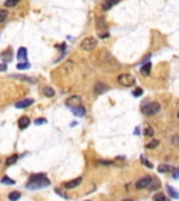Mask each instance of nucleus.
<instances>
[{
	"label": "nucleus",
	"mask_w": 179,
	"mask_h": 201,
	"mask_svg": "<svg viewBox=\"0 0 179 201\" xmlns=\"http://www.w3.org/2000/svg\"><path fill=\"white\" fill-rule=\"evenodd\" d=\"M50 185V181L46 178H41V179H31L28 183H27V188L30 190H38V188L46 187Z\"/></svg>",
	"instance_id": "f257e3e1"
},
{
	"label": "nucleus",
	"mask_w": 179,
	"mask_h": 201,
	"mask_svg": "<svg viewBox=\"0 0 179 201\" xmlns=\"http://www.w3.org/2000/svg\"><path fill=\"white\" fill-rule=\"evenodd\" d=\"M141 110L147 116H154L161 110V105L158 102H147L141 106Z\"/></svg>",
	"instance_id": "f03ea898"
},
{
	"label": "nucleus",
	"mask_w": 179,
	"mask_h": 201,
	"mask_svg": "<svg viewBox=\"0 0 179 201\" xmlns=\"http://www.w3.org/2000/svg\"><path fill=\"white\" fill-rule=\"evenodd\" d=\"M118 83H119V85L129 88V87L134 85L136 80H134V77L133 76H130V74H120V76L118 77Z\"/></svg>",
	"instance_id": "7ed1b4c3"
},
{
	"label": "nucleus",
	"mask_w": 179,
	"mask_h": 201,
	"mask_svg": "<svg viewBox=\"0 0 179 201\" xmlns=\"http://www.w3.org/2000/svg\"><path fill=\"white\" fill-rule=\"evenodd\" d=\"M97 45H98V42H97V39H95V38H93V36H88V38L83 39V41H81V43H80L81 49H83V50H87V52H90V50L95 49Z\"/></svg>",
	"instance_id": "20e7f679"
},
{
	"label": "nucleus",
	"mask_w": 179,
	"mask_h": 201,
	"mask_svg": "<svg viewBox=\"0 0 179 201\" xmlns=\"http://www.w3.org/2000/svg\"><path fill=\"white\" fill-rule=\"evenodd\" d=\"M151 181H153V178H151V176H144V178L139 179V180L136 181V188L137 190H143V188L148 187V186L151 185Z\"/></svg>",
	"instance_id": "39448f33"
},
{
	"label": "nucleus",
	"mask_w": 179,
	"mask_h": 201,
	"mask_svg": "<svg viewBox=\"0 0 179 201\" xmlns=\"http://www.w3.org/2000/svg\"><path fill=\"white\" fill-rule=\"evenodd\" d=\"M80 105H81V98L79 95L70 96L66 101V106H69V108H76V106H80Z\"/></svg>",
	"instance_id": "423d86ee"
},
{
	"label": "nucleus",
	"mask_w": 179,
	"mask_h": 201,
	"mask_svg": "<svg viewBox=\"0 0 179 201\" xmlns=\"http://www.w3.org/2000/svg\"><path fill=\"white\" fill-rule=\"evenodd\" d=\"M32 99H24V101H18V102L16 103V108L18 109H24V108H28V106L32 105Z\"/></svg>",
	"instance_id": "0eeeda50"
},
{
	"label": "nucleus",
	"mask_w": 179,
	"mask_h": 201,
	"mask_svg": "<svg viewBox=\"0 0 179 201\" xmlns=\"http://www.w3.org/2000/svg\"><path fill=\"white\" fill-rule=\"evenodd\" d=\"M118 3H119V0H106V2H104V4H102V10L108 11L109 9H112V7Z\"/></svg>",
	"instance_id": "6e6552de"
},
{
	"label": "nucleus",
	"mask_w": 179,
	"mask_h": 201,
	"mask_svg": "<svg viewBox=\"0 0 179 201\" xmlns=\"http://www.w3.org/2000/svg\"><path fill=\"white\" fill-rule=\"evenodd\" d=\"M94 89H95V94H104V92H106L108 91V87L105 85V84H101V83H97L95 84V87H94Z\"/></svg>",
	"instance_id": "1a4fd4ad"
},
{
	"label": "nucleus",
	"mask_w": 179,
	"mask_h": 201,
	"mask_svg": "<svg viewBox=\"0 0 179 201\" xmlns=\"http://www.w3.org/2000/svg\"><path fill=\"white\" fill-rule=\"evenodd\" d=\"M81 180H83L81 178H77V179H74V180H71V181H67L64 186H66V188H74L81 183Z\"/></svg>",
	"instance_id": "9d476101"
},
{
	"label": "nucleus",
	"mask_w": 179,
	"mask_h": 201,
	"mask_svg": "<svg viewBox=\"0 0 179 201\" xmlns=\"http://www.w3.org/2000/svg\"><path fill=\"white\" fill-rule=\"evenodd\" d=\"M18 126H20V129H27V127L30 126V119L27 117V116H23V117L18 120Z\"/></svg>",
	"instance_id": "9b49d317"
},
{
	"label": "nucleus",
	"mask_w": 179,
	"mask_h": 201,
	"mask_svg": "<svg viewBox=\"0 0 179 201\" xmlns=\"http://www.w3.org/2000/svg\"><path fill=\"white\" fill-rule=\"evenodd\" d=\"M71 110H73L74 115H76V116H80V117L86 115V109H84L83 106H76V108H71Z\"/></svg>",
	"instance_id": "f8f14e48"
},
{
	"label": "nucleus",
	"mask_w": 179,
	"mask_h": 201,
	"mask_svg": "<svg viewBox=\"0 0 179 201\" xmlns=\"http://www.w3.org/2000/svg\"><path fill=\"white\" fill-rule=\"evenodd\" d=\"M11 55H13L11 49H7V50H4V52L2 53V59H3L4 62H11Z\"/></svg>",
	"instance_id": "ddd939ff"
},
{
	"label": "nucleus",
	"mask_w": 179,
	"mask_h": 201,
	"mask_svg": "<svg viewBox=\"0 0 179 201\" xmlns=\"http://www.w3.org/2000/svg\"><path fill=\"white\" fill-rule=\"evenodd\" d=\"M17 57H18L20 60H24V62H25V60H27V49H25V48H20V49H18Z\"/></svg>",
	"instance_id": "4468645a"
},
{
	"label": "nucleus",
	"mask_w": 179,
	"mask_h": 201,
	"mask_svg": "<svg viewBox=\"0 0 179 201\" xmlns=\"http://www.w3.org/2000/svg\"><path fill=\"white\" fill-rule=\"evenodd\" d=\"M172 166L171 165H165V163H161V165L158 166V172H161V173H166V172H171L172 170Z\"/></svg>",
	"instance_id": "2eb2a0df"
},
{
	"label": "nucleus",
	"mask_w": 179,
	"mask_h": 201,
	"mask_svg": "<svg viewBox=\"0 0 179 201\" xmlns=\"http://www.w3.org/2000/svg\"><path fill=\"white\" fill-rule=\"evenodd\" d=\"M166 190H168L169 196H171L172 198H179V193L172 187V186H166Z\"/></svg>",
	"instance_id": "dca6fc26"
},
{
	"label": "nucleus",
	"mask_w": 179,
	"mask_h": 201,
	"mask_svg": "<svg viewBox=\"0 0 179 201\" xmlns=\"http://www.w3.org/2000/svg\"><path fill=\"white\" fill-rule=\"evenodd\" d=\"M13 77V78H18V80H24V81H28V83H37V80L35 78H30V77H25V76H16V74H14V76H11Z\"/></svg>",
	"instance_id": "f3484780"
},
{
	"label": "nucleus",
	"mask_w": 179,
	"mask_h": 201,
	"mask_svg": "<svg viewBox=\"0 0 179 201\" xmlns=\"http://www.w3.org/2000/svg\"><path fill=\"white\" fill-rule=\"evenodd\" d=\"M17 159H18V155H11V156H9V158H7L6 165L7 166H11L13 163H16V162H17Z\"/></svg>",
	"instance_id": "a211bd4d"
},
{
	"label": "nucleus",
	"mask_w": 179,
	"mask_h": 201,
	"mask_svg": "<svg viewBox=\"0 0 179 201\" xmlns=\"http://www.w3.org/2000/svg\"><path fill=\"white\" fill-rule=\"evenodd\" d=\"M43 95L45 96H48V98H52L53 95H55V91H53L52 88H50V87H46V88H43Z\"/></svg>",
	"instance_id": "6ab92c4d"
},
{
	"label": "nucleus",
	"mask_w": 179,
	"mask_h": 201,
	"mask_svg": "<svg viewBox=\"0 0 179 201\" xmlns=\"http://www.w3.org/2000/svg\"><path fill=\"white\" fill-rule=\"evenodd\" d=\"M150 71H151V63H146V64L141 67V73L144 76H147V74H150Z\"/></svg>",
	"instance_id": "aec40b11"
},
{
	"label": "nucleus",
	"mask_w": 179,
	"mask_h": 201,
	"mask_svg": "<svg viewBox=\"0 0 179 201\" xmlns=\"http://www.w3.org/2000/svg\"><path fill=\"white\" fill-rule=\"evenodd\" d=\"M158 187H159V181L157 180L155 178H153V181H151V185L148 186V188H150L151 191H154V190H157Z\"/></svg>",
	"instance_id": "412c9836"
},
{
	"label": "nucleus",
	"mask_w": 179,
	"mask_h": 201,
	"mask_svg": "<svg viewBox=\"0 0 179 201\" xmlns=\"http://www.w3.org/2000/svg\"><path fill=\"white\" fill-rule=\"evenodd\" d=\"M144 135H147V137H153V135H154V129H153V127L147 126L146 129H144Z\"/></svg>",
	"instance_id": "4be33fe9"
},
{
	"label": "nucleus",
	"mask_w": 179,
	"mask_h": 201,
	"mask_svg": "<svg viewBox=\"0 0 179 201\" xmlns=\"http://www.w3.org/2000/svg\"><path fill=\"white\" fill-rule=\"evenodd\" d=\"M20 197H21V194L18 193V191H14V193H10V194H9V200H11V201L18 200Z\"/></svg>",
	"instance_id": "5701e85b"
},
{
	"label": "nucleus",
	"mask_w": 179,
	"mask_h": 201,
	"mask_svg": "<svg viewBox=\"0 0 179 201\" xmlns=\"http://www.w3.org/2000/svg\"><path fill=\"white\" fill-rule=\"evenodd\" d=\"M158 144H159V141H158V140H153V141H151V142H148V144H147L146 147H147V148H148V149H153V148H157V145H158Z\"/></svg>",
	"instance_id": "b1692460"
},
{
	"label": "nucleus",
	"mask_w": 179,
	"mask_h": 201,
	"mask_svg": "<svg viewBox=\"0 0 179 201\" xmlns=\"http://www.w3.org/2000/svg\"><path fill=\"white\" fill-rule=\"evenodd\" d=\"M20 3V0H6V7H14L16 4Z\"/></svg>",
	"instance_id": "393cba45"
},
{
	"label": "nucleus",
	"mask_w": 179,
	"mask_h": 201,
	"mask_svg": "<svg viewBox=\"0 0 179 201\" xmlns=\"http://www.w3.org/2000/svg\"><path fill=\"white\" fill-rule=\"evenodd\" d=\"M7 16H9V11L7 10H0V23H4Z\"/></svg>",
	"instance_id": "a878e982"
},
{
	"label": "nucleus",
	"mask_w": 179,
	"mask_h": 201,
	"mask_svg": "<svg viewBox=\"0 0 179 201\" xmlns=\"http://www.w3.org/2000/svg\"><path fill=\"white\" fill-rule=\"evenodd\" d=\"M154 200L155 201H164L165 200V194H164V193H157V194H154Z\"/></svg>",
	"instance_id": "bb28decb"
},
{
	"label": "nucleus",
	"mask_w": 179,
	"mask_h": 201,
	"mask_svg": "<svg viewBox=\"0 0 179 201\" xmlns=\"http://www.w3.org/2000/svg\"><path fill=\"white\" fill-rule=\"evenodd\" d=\"M18 69L20 70H27V69H30V63H27V62H24V63H20V64H18Z\"/></svg>",
	"instance_id": "cd10ccee"
},
{
	"label": "nucleus",
	"mask_w": 179,
	"mask_h": 201,
	"mask_svg": "<svg viewBox=\"0 0 179 201\" xmlns=\"http://www.w3.org/2000/svg\"><path fill=\"white\" fill-rule=\"evenodd\" d=\"M2 183H4V185H14V180H11L10 178H3L2 179Z\"/></svg>",
	"instance_id": "c85d7f7f"
},
{
	"label": "nucleus",
	"mask_w": 179,
	"mask_h": 201,
	"mask_svg": "<svg viewBox=\"0 0 179 201\" xmlns=\"http://www.w3.org/2000/svg\"><path fill=\"white\" fill-rule=\"evenodd\" d=\"M98 30H101V28H106V24H105V21L102 20V18H98Z\"/></svg>",
	"instance_id": "c756f323"
},
{
	"label": "nucleus",
	"mask_w": 179,
	"mask_h": 201,
	"mask_svg": "<svg viewBox=\"0 0 179 201\" xmlns=\"http://www.w3.org/2000/svg\"><path fill=\"white\" fill-rule=\"evenodd\" d=\"M141 162H143V163H144V165H146V166H148V168H153V163L147 161V159L144 158V156H141Z\"/></svg>",
	"instance_id": "7c9ffc66"
},
{
	"label": "nucleus",
	"mask_w": 179,
	"mask_h": 201,
	"mask_svg": "<svg viewBox=\"0 0 179 201\" xmlns=\"http://www.w3.org/2000/svg\"><path fill=\"white\" fill-rule=\"evenodd\" d=\"M133 95H134V96H140V95H143V89H141V88H137L136 91H133Z\"/></svg>",
	"instance_id": "2f4dec72"
},
{
	"label": "nucleus",
	"mask_w": 179,
	"mask_h": 201,
	"mask_svg": "<svg viewBox=\"0 0 179 201\" xmlns=\"http://www.w3.org/2000/svg\"><path fill=\"white\" fill-rule=\"evenodd\" d=\"M43 123H46L45 119H38V120H35V124H43Z\"/></svg>",
	"instance_id": "473e14b6"
},
{
	"label": "nucleus",
	"mask_w": 179,
	"mask_h": 201,
	"mask_svg": "<svg viewBox=\"0 0 179 201\" xmlns=\"http://www.w3.org/2000/svg\"><path fill=\"white\" fill-rule=\"evenodd\" d=\"M55 191H56L57 194H60V196H62V197H64V198H67V196H66V194H63V193H62V190H60V188H56V190H55Z\"/></svg>",
	"instance_id": "72a5a7b5"
},
{
	"label": "nucleus",
	"mask_w": 179,
	"mask_h": 201,
	"mask_svg": "<svg viewBox=\"0 0 179 201\" xmlns=\"http://www.w3.org/2000/svg\"><path fill=\"white\" fill-rule=\"evenodd\" d=\"M100 163H102V165H112V162H108V161H100Z\"/></svg>",
	"instance_id": "f704fd0d"
},
{
	"label": "nucleus",
	"mask_w": 179,
	"mask_h": 201,
	"mask_svg": "<svg viewBox=\"0 0 179 201\" xmlns=\"http://www.w3.org/2000/svg\"><path fill=\"white\" fill-rule=\"evenodd\" d=\"M6 70H7L6 64H0V71H6Z\"/></svg>",
	"instance_id": "c9c22d12"
},
{
	"label": "nucleus",
	"mask_w": 179,
	"mask_h": 201,
	"mask_svg": "<svg viewBox=\"0 0 179 201\" xmlns=\"http://www.w3.org/2000/svg\"><path fill=\"white\" fill-rule=\"evenodd\" d=\"M178 178H179V169L174 172V179H178Z\"/></svg>",
	"instance_id": "e433bc0d"
},
{
	"label": "nucleus",
	"mask_w": 179,
	"mask_h": 201,
	"mask_svg": "<svg viewBox=\"0 0 179 201\" xmlns=\"http://www.w3.org/2000/svg\"><path fill=\"white\" fill-rule=\"evenodd\" d=\"M139 131H140V129H139V127H136V130H134V133H136V134L139 135Z\"/></svg>",
	"instance_id": "4c0bfd02"
},
{
	"label": "nucleus",
	"mask_w": 179,
	"mask_h": 201,
	"mask_svg": "<svg viewBox=\"0 0 179 201\" xmlns=\"http://www.w3.org/2000/svg\"><path fill=\"white\" fill-rule=\"evenodd\" d=\"M178 117H179V112H178Z\"/></svg>",
	"instance_id": "58836bf2"
}]
</instances>
